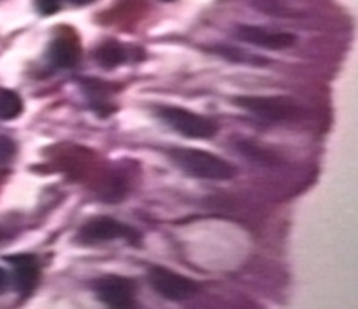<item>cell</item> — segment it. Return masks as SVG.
I'll return each instance as SVG.
<instances>
[{"mask_svg": "<svg viewBox=\"0 0 358 309\" xmlns=\"http://www.w3.org/2000/svg\"><path fill=\"white\" fill-rule=\"evenodd\" d=\"M252 2L259 11L270 15H282L284 8H286V6H282V0H252Z\"/></svg>", "mask_w": 358, "mask_h": 309, "instance_id": "12", "label": "cell"}, {"mask_svg": "<svg viewBox=\"0 0 358 309\" xmlns=\"http://www.w3.org/2000/svg\"><path fill=\"white\" fill-rule=\"evenodd\" d=\"M8 284H9L8 273H6L4 268H0V293L4 292L6 287H8Z\"/></svg>", "mask_w": 358, "mask_h": 309, "instance_id": "15", "label": "cell"}, {"mask_svg": "<svg viewBox=\"0 0 358 309\" xmlns=\"http://www.w3.org/2000/svg\"><path fill=\"white\" fill-rule=\"evenodd\" d=\"M96 60L105 69H113V67L122 66L123 62L127 60V51H125V48L122 44L110 40V42H105V44H101L98 48Z\"/></svg>", "mask_w": 358, "mask_h": 309, "instance_id": "10", "label": "cell"}, {"mask_svg": "<svg viewBox=\"0 0 358 309\" xmlns=\"http://www.w3.org/2000/svg\"><path fill=\"white\" fill-rule=\"evenodd\" d=\"M169 157L178 168L194 178L227 181L236 174V168L230 163L199 148H171Z\"/></svg>", "mask_w": 358, "mask_h": 309, "instance_id": "1", "label": "cell"}, {"mask_svg": "<svg viewBox=\"0 0 358 309\" xmlns=\"http://www.w3.org/2000/svg\"><path fill=\"white\" fill-rule=\"evenodd\" d=\"M36 11L44 17H49V15H55L60 9L62 2L60 0H35Z\"/></svg>", "mask_w": 358, "mask_h": 309, "instance_id": "14", "label": "cell"}, {"mask_svg": "<svg viewBox=\"0 0 358 309\" xmlns=\"http://www.w3.org/2000/svg\"><path fill=\"white\" fill-rule=\"evenodd\" d=\"M156 114L162 122H165L179 134H183L185 138L208 140L217 132V125L212 120L190 113L187 109H181V107H159Z\"/></svg>", "mask_w": 358, "mask_h": 309, "instance_id": "2", "label": "cell"}, {"mask_svg": "<svg viewBox=\"0 0 358 309\" xmlns=\"http://www.w3.org/2000/svg\"><path fill=\"white\" fill-rule=\"evenodd\" d=\"M94 293L98 301L110 308H129L134 302L136 284L127 277L105 275L94 282Z\"/></svg>", "mask_w": 358, "mask_h": 309, "instance_id": "6", "label": "cell"}, {"mask_svg": "<svg viewBox=\"0 0 358 309\" xmlns=\"http://www.w3.org/2000/svg\"><path fill=\"white\" fill-rule=\"evenodd\" d=\"M163 2H174V0H163Z\"/></svg>", "mask_w": 358, "mask_h": 309, "instance_id": "17", "label": "cell"}, {"mask_svg": "<svg viewBox=\"0 0 358 309\" xmlns=\"http://www.w3.org/2000/svg\"><path fill=\"white\" fill-rule=\"evenodd\" d=\"M80 60L78 44L69 38H57L49 45V62L57 69H71Z\"/></svg>", "mask_w": 358, "mask_h": 309, "instance_id": "9", "label": "cell"}, {"mask_svg": "<svg viewBox=\"0 0 358 309\" xmlns=\"http://www.w3.org/2000/svg\"><path fill=\"white\" fill-rule=\"evenodd\" d=\"M17 154V145L11 138L0 136V165H6L15 157Z\"/></svg>", "mask_w": 358, "mask_h": 309, "instance_id": "13", "label": "cell"}, {"mask_svg": "<svg viewBox=\"0 0 358 309\" xmlns=\"http://www.w3.org/2000/svg\"><path fill=\"white\" fill-rule=\"evenodd\" d=\"M8 261L13 266V282L17 292L20 295H29L36 287L40 277V266L35 255H15V257H8Z\"/></svg>", "mask_w": 358, "mask_h": 309, "instance_id": "8", "label": "cell"}, {"mask_svg": "<svg viewBox=\"0 0 358 309\" xmlns=\"http://www.w3.org/2000/svg\"><path fill=\"white\" fill-rule=\"evenodd\" d=\"M138 237H140L138 231L132 230L131 227L105 215L92 217L78 231V243L82 244H100L114 239H127L129 243H136Z\"/></svg>", "mask_w": 358, "mask_h": 309, "instance_id": "5", "label": "cell"}, {"mask_svg": "<svg viewBox=\"0 0 358 309\" xmlns=\"http://www.w3.org/2000/svg\"><path fill=\"white\" fill-rule=\"evenodd\" d=\"M243 110L254 114L255 118L268 123H280L295 118L299 107L288 98H270V96H239L234 100Z\"/></svg>", "mask_w": 358, "mask_h": 309, "instance_id": "3", "label": "cell"}, {"mask_svg": "<svg viewBox=\"0 0 358 309\" xmlns=\"http://www.w3.org/2000/svg\"><path fill=\"white\" fill-rule=\"evenodd\" d=\"M67 2H71L73 6H87L92 4V2H96V0H67Z\"/></svg>", "mask_w": 358, "mask_h": 309, "instance_id": "16", "label": "cell"}, {"mask_svg": "<svg viewBox=\"0 0 358 309\" xmlns=\"http://www.w3.org/2000/svg\"><path fill=\"white\" fill-rule=\"evenodd\" d=\"M24 110L22 98L15 91L2 89L0 91V120L9 122V120L18 118Z\"/></svg>", "mask_w": 358, "mask_h": 309, "instance_id": "11", "label": "cell"}, {"mask_svg": "<svg viewBox=\"0 0 358 309\" xmlns=\"http://www.w3.org/2000/svg\"><path fill=\"white\" fill-rule=\"evenodd\" d=\"M237 38L246 42V44L266 49H288L297 42V36L293 33L261 26H239L237 27Z\"/></svg>", "mask_w": 358, "mask_h": 309, "instance_id": "7", "label": "cell"}, {"mask_svg": "<svg viewBox=\"0 0 358 309\" xmlns=\"http://www.w3.org/2000/svg\"><path fill=\"white\" fill-rule=\"evenodd\" d=\"M149 282L154 287V292L159 293L166 301L174 302L188 301L199 292V286H197L196 280L188 279L185 275L174 273L171 270H165L162 266L150 268Z\"/></svg>", "mask_w": 358, "mask_h": 309, "instance_id": "4", "label": "cell"}]
</instances>
